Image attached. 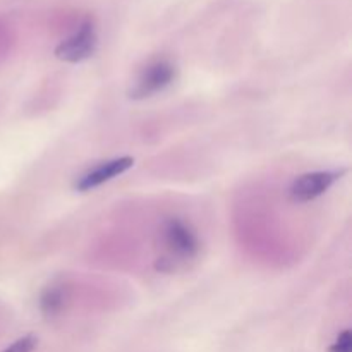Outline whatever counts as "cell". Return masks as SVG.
Returning a JSON list of instances; mask_svg holds the SVG:
<instances>
[{
    "label": "cell",
    "mask_w": 352,
    "mask_h": 352,
    "mask_svg": "<svg viewBox=\"0 0 352 352\" xmlns=\"http://www.w3.org/2000/svg\"><path fill=\"white\" fill-rule=\"evenodd\" d=\"M160 243L165 253L155 265L160 272H174L177 263H184L198 256L201 246L195 230L181 219L165 220L160 229Z\"/></svg>",
    "instance_id": "6da1fadb"
},
{
    "label": "cell",
    "mask_w": 352,
    "mask_h": 352,
    "mask_svg": "<svg viewBox=\"0 0 352 352\" xmlns=\"http://www.w3.org/2000/svg\"><path fill=\"white\" fill-rule=\"evenodd\" d=\"M96 48H98L96 26L91 19H86L71 36L57 45L55 57L69 64H79V62L88 60L95 54Z\"/></svg>",
    "instance_id": "7a4b0ae2"
},
{
    "label": "cell",
    "mask_w": 352,
    "mask_h": 352,
    "mask_svg": "<svg viewBox=\"0 0 352 352\" xmlns=\"http://www.w3.org/2000/svg\"><path fill=\"white\" fill-rule=\"evenodd\" d=\"M175 74H177V71L170 60L160 58V60L151 62L141 71L134 85L131 86L129 98L144 100L164 91L167 86L174 82Z\"/></svg>",
    "instance_id": "3957f363"
},
{
    "label": "cell",
    "mask_w": 352,
    "mask_h": 352,
    "mask_svg": "<svg viewBox=\"0 0 352 352\" xmlns=\"http://www.w3.org/2000/svg\"><path fill=\"white\" fill-rule=\"evenodd\" d=\"M344 172L346 170L342 168V170H318L299 175L292 182L291 189H289V196L296 203L313 201L318 196L325 195L332 188L333 182L339 181Z\"/></svg>",
    "instance_id": "277c9868"
},
{
    "label": "cell",
    "mask_w": 352,
    "mask_h": 352,
    "mask_svg": "<svg viewBox=\"0 0 352 352\" xmlns=\"http://www.w3.org/2000/svg\"><path fill=\"white\" fill-rule=\"evenodd\" d=\"M133 165H134L133 157H119V158H112V160L103 162V164L96 165L95 168L86 172V174H82L81 177L76 181L74 189L81 192L91 191V189L112 181L113 177H119L120 174L129 170Z\"/></svg>",
    "instance_id": "5b68a950"
},
{
    "label": "cell",
    "mask_w": 352,
    "mask_h": 352,
    "mask_svg": "<svg viewBox=\"0 0 352 352\" xmlns=\"http://www.w3.org/2000/svg\"><path fill=\"white\" fill-rule=\"evenodd\" d=\"M69 301L67 287L64 285H50L40 296V309L47 318L58 316L65 309Z\"/></svg>",
    "instance_id": "8992f818"
},
{
    "label": "cell",
    "mask_w": 352,
    "mask_h": 352,
    "mask_svg": "<svg viewBox=\"0 0 352 352\" xmlns=\"http://www.w3.org/2000/svg\"><path fill=\"white\" fill-rule=\"evenodd\" d=\"M38 346V339L34 336H26L17 339L16 342L10 344L7 349H3L2 352H33Z\"/></svg>",
    "instance_id": "52a82bcc"
},
{
    "label": "cell",
    "mask_w": 352,
    "mask_h": 352,
    "mask_svg": "<svg viewBox=\"0 0 352 352\" xmlns=\"http://www.w3.org/2000/svg\"><path fill=\"white\" fill-rule=\"evenodd\" d=\"M329 352H352V333L351 330H344L336 342L330 346Z\"/></svg>",
    "instance_id": "ba28073f"
}]
</instances>
